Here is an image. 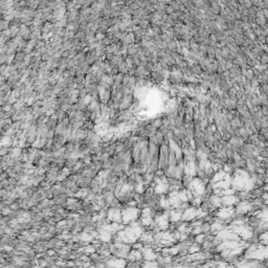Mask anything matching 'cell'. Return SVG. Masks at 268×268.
Segmentation results:
<instances>
[{
    "label": "cell",
    "mask_w": 268,
    "mask_h": 268,
    "mask_svg": "<svg viewBox=\"0 0 268 268\" xmlns=\"http://www.w3.org/2000/svg\"><path fill=\"white\" fill-rule=\"evenodd\" d=\"M142 215V209L138 206H123L121 209V217H123V224L127 225L130 224L131 222L138 220Z\"/></svg>",
    "instance_id": "obj_1"
},
{
    "label": "cell",
    "mask_w": 268,
    "mask_h": 268,
    "mask_svg": "<svg viewBox=\"0 0 268 268\" xmlns=\"http://www.w3.org/2000/svg\"><path fill=\"white\" fill-rule=\"evenodd\" d=\"M93 178H88V177H83V176H79L78 180H77V184L80 186L81 189L84 188H90V184H91V181Z\"/></svg>",
    "instance_id": "obj_6"
},
{
    "label": "cell",
    "mask_w": 268,
    "mask_h": 268,
    "mask_svg": "<svg viewBox=\"0 0 268 268\" xmlns=\"http://www.w3.org/2000/svg\"><path fill=\"white\" fill-rule=\"evenodd\" d=\"M205 238H206V235L204 234V233H202V234H199V235H197V236H195V242L199 243L200 245H201L202 243L205 241Z\"/></svg>",
    "instance_id": "obj_8"
},
{
    "label": "cell",
    "mask_w": 268,
    "mask_h": 268,
    "mask_svg": "<svg viewBox=\"0 0 268 268\" xmlns=\"http://www.w3.org/2000/svg\"><path fill=\"white\" fill-rule=\"evenodd\" d=\"M107 219L109 222H119L123 223V217H121V207H110L108 209Z\"/></svg>",
    "instance_id": "obj_3"
},
{
    "label": "cell",
    "mask_w": 268,
    "mask_h": 268,
    "mask_svg": "<svg viewBox=\"0 0 268 268\" xmlns=\"http://www.w3.org/2000/svg\"><path fill=\"white\" fill-rule=\"evenodd\" d=\"M144 258H142V254L139 249H131L129 254L127 256L126 261L128 262H133V261H142Z\"/></svg>",
    "instance_id": "obj_4"
},
{
    "label": "cell",
    "mask_w": 268,
    "mask_h": 268,
    "mask_svg": "<svg viewBox=\"0 0 268 268\" xmlns=\"http://www.w3.org/2000/svg\"><path fill=\"white\" fill-rule=\"evenodd\" d=\"M240 200L236 195H226L222 196V206H235Z\"/></svg>",
    "instance_id": "obj_5"
},
{
    "label": "cell",
    "mask_w": 268,
    "mask_h": 268,
    "mask_svg": "<svg viewBox=\"0 0 268 268\" xmlns=\"http://www.w3.org/2000/svg\"><path fill=\"white\" fill-rule=\"evenodd\" d=\"M142 267H159V264L156 261H147V260H142Z\"/></svg>",
    "instance_id": "obj_7"
},
{
    "label": "cell",
    "mask_w": 268,
    "mask_h": 268,
    "mask_svg": "<svg viewBox=\"0 0 268 268\" xmlns=\"http://www.w3.org/2000/svg\"><path fill=\"white\" fill-rule=\"evenodd\" d=\"M109 249H110L111 254H113L115 257L126 259L127 256H128L129 252H130V250L132 249V245H131V244H128V243L116 241V242L110 243Z\"/></svg>",
    "instance_id": "obj_2"
},
{
    "label": "cell",
    "mask_w": 268,
    "mask_h": 268,
    "mask_svg": "<svg viewBox=\"0 0 268 268\" xmlns=\"http://www.w3.org/2000/svg\"><path fill=\"white\" fill-rule=\"evenodd\" d=\"M110 157H111V155L109 153H107V152H103V154L101 155V161L102 163H105V161H107Z\"/></svg>",
    "instance_id": "obj_10"
},
{
    "label": "cell",
    "mask_w": 268,
    "mask_h": 268,
    "mask_svg": "<svg viewBox=\"0 0 268 268\" xmlns=\"http://www.w3.org/2000/svg\"><path fill=\"white\" fill-rule=\"evenodd\" d=\"M132 245V248L133 249H142V247H144V243L140 242V241H136V242H134L133 244H131Z\"/></svg>",
    "instance_id": "obj_9"
}]
</instances>
